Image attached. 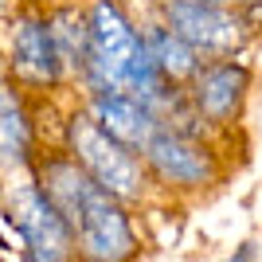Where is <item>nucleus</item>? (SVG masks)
I'll return each mask as SVG.
<instances>
[{"instance_id":"nucleus-1","label":"nucleus","mask_w":262,"mask_h":262,"mask_svg":"<svg viewBox=\"0 0 262 262\" xmlns=\"http://www.w3.org/2000/svg\"><path fill=\"white\" fill-rule=\"evenodd\" d=\"M59 149H63L71 161L82 164L90 172V180L98 188H106L110 196H118L121 204H129V208H149L157 200L153 176L145 168L141 153L129 149V145H121L118 137H110L98 121L86 114L82 102L63 114Z\"/></svg>"},{"instance_id":"nucleus-2","label":"nucleus","mask_w":262,"mask_h":262,"mask_svg":"<svg viewBox=\"0 0 262 262\" xmlns=\"http://www.w3.org/2000/svg\"><path fill=\"white\" fill-rule=\"evenodd\" d=\"M223 145L211 133H188L176 125H161L141 149V161L153 176L157 200H204L227 180L231 164Z\"/></svg>"},{"instance_id":"nucleus-3","label":"nucleus","mask_w":262,"mask_h":262,"mask_svg":"<svg viewBox=\"0 0 262 262\" xmlns=\"http://www.w3.org/2000/svg\"><path fill=\"white\" fill-rule=\"evenodd\" d=\"M153 16L172 28L200 59H235L262 32V8H227L208 0H153Z\"/></svg>"},{"instance_id":"nucleus-4","label":"nucleus","mask_w":262,"mask_h":262,"mask_svg":"<svg viewBox=\"0 0 262 262\" xmlns=\"http://www.w3.org/2000/svg\"><path fill=\"white\" fill-rule=\"evenodd\" d=\"M0 71L20 90H28L32 98H43V94L71 86L63 59H59V47H55L51 24H47V0H24L12 12L8 28H4Z\"/></svg>"},{"instance_id":"nucleus-5","label":"nucleus","mask_w":262,"mask_h":262,"mask_svg":"<svg viewBox=\"0 0 262 262\" xmlns=\"http://www.w3.org/2000/svg\"><path fill=\"white\" fill-rule=\"evenodd\" d=\"M75 262H137L145 251L137 231V208L121 204L106 188L90 184L86 196L67 211Z\"/></svg>"},{"instance_id":"nucleus-6","label":"nucleus","mask_w":262,"mask_h":262,"mask_svg":"<svg viewBox=\"0 0 262 262\" xmlns=\"http://www.w3.org/2000/svg\"><path fill=\"white\" fill-rule=\"evenodd\" d=\"M0 211L16 231L24 262H75L71 227L32 172H8L0 184Z\"/></svg>"},{"instance_id":"nucleus-7","label":"nucleus","mask_w":262,"mask_h":262,"mask_svg":"<svg viewBox=\"0 0 262 262\" xmlns=\"http://www.w3.org/2000/svg\"><path fill=\"white\" fill-rule=\"evenodd\" d=\"M254 78L258 75L243 55H235V59H204L200 71L180 86L184 90V106L196 114V121L211 137L231 141L235 129L243 125V118H247Z\"/></svg>"},{"instance_id":"nucleus-8","label":"nucleus","mask_w":262,"mask_h":262,"mask_svg":"<svg viewBox=\"0 0 262 262\" xmlns=\"http://www.w3.org/2000/svg\"><path fill=\"white\" fill-rule=\"evenodd\" d=\"M39 153L35 98L0 71V172H28Z\"/></svg>"},{"instance_id":"nucleus-9","label":"nucleus","mask_w":262,"mask_h":262,"mask_svg":"<svg viewBox=\"0 0 262 262\" xmlns=\"http://www.w3.org/2000/svg\"><path fill=\"white\" fill-rule=\"evenodd\" d=\"M82 106H86V114L98 121L110 137H118L121 145H129L137 153H141L145 145H149V137L164 125L153 106H145L141 98L121 94V90H110V94H82Z\"/></svg>"},{"instance_id":"nucleus-10","label":"nucleus","mask_w":262,"mask_h":262,"mask_svg":"<svg viewBox=\"0 0 262 262\" xmlns=\"http://www.w3.org/2000/svg\"><path fill=\"white\" fill-rule=\"evenodd\" d=\"M47 24H51V35H55L67 78H71V86H78V75L86 67V47H90L86 0H47Z\"/></svg>"},{"instance_id":"nucleus-11","label":"nucleus","mask_w":262,"mask_h":262,"mask_svg":"<svg viewBox=\"0 0 262 262\" xmlns=\"http://www.w3.org/2000/svg\"><path fill=\"white\" fill-rule=\"evenodd\" d=\"M137 24H141V35H145V47H149V59H153L157 75H161L168 86H184L188 78L200 71L204 59H200L172 28H164L157 16H145V20H137Z\"/></svg>"},{"instance_id":"nucleus-12","label":"nucleus","mask_w":262,"mask_h":262,"mask_svg":"<svg viewBox=\"0 0 262 262\" xmlns=\"http://www.w3.org/2000/svg\"><path fill=\"white\" fill-rule=\"evenodd\" d=\"M231 262H258V251H254V243H243L239 251H235V258Z\"/></svg>"},{"instance_id":"nucleus-13","label":"nucleus","mask_w":262,"mask_h":262,"mask_svg":"<svg viewBox=\"0 0 262 262\" xmlns=\"http://www.w3.org/2000/svg\"><path fill=\"white\" fill-rule=\"evenodd\" d=\"M208 4H227V8H262V0H208Z\"/></svg>"},{"instance_id":"nucleus-14","label":"nucleus","mask_w":262,"mask_h":262,"mask_svg":"<svg viewBox=\"0 0 262 262\" xmlns=\"http://www.w3.org/2000/svg\"><path fill=\"white\" fill-rule=\"evenodd\" d=\"M0 12H4V0H0Z\"/></svg>"}]
</instances>
